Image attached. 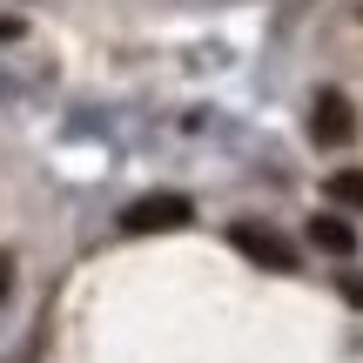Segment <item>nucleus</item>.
I'll return each instance as SVG.
<instances>
[{
	"label": "nucleus",
	"mask_w": 363,
	"mask_h": 363,
	"mask_svg": "<svg viewBox=\"0 0 363 363\" xmlns=\"http://www.w3.org/2000/svg\"><path fill=\"white\" fill-rule=\"evenodd\" d=\"M350 135H357L350 94H343V88H323V94L310 101V142H316V148H343Z\"/></svg>",
	"instance_id": "nucleus-2"
},
{
	"label": "nucleus",
	"mask_w": 363,
	"mask_h": 363,
	"mask_svg": "<svg viewBox=\"0 0 363 363\" xmlns=\"http://www.w3.org/2000/svg\"><path fill=\"white\" fill-rule=\"evenodd\" d=\"M310 242L323 249V256H350V249H357V229L343 216H310Z\"/></svg>",
	"instance_id": "nucleus-4"
},
{
	"label": "nucleus",
	"mask_w": 363,
	"mask_h": 363,
	"mask_svg": "<svg viewBox=\"0 0 363 363\" xmlns=\"http://www.w3.org/2000/svg\"><path fill=\"white\" fill-rule=\"evenodd\" d=\"M330 195H337L343 208H363V169H337L330 175Z\"/></svg>",
	"instance_id": "nucleus-5"
},
{
	"label": "nucleus",
	"mask_w": 363,
	"mask_h": 363,
	"mask_svg": "<svg viewBox=\"0 0 363 363\" xmlns=\"http://www.w3.org/2000/svg\"><path fill=\"white\" fill-rule=\"evenodd\" d=\"M229 242L242 249L249 262H269V269H296V249H289V242H283L276 229H256V222H235V229H229Z\"/></svg>",
	"instance_id": "nucleus-3"
},
{
	"label": "nucleus",
	"mask_w": 363,
	"mask_h": 363,
	"mask_svg": "<svg viewBox=\"0 0 363 363\" xmlns=\"http://www.w3.org/2000/svg\"><path fill=\"white\" fill-rule=\"evenodd\" d=\"M7 283H13V256H0V303H7Z\"/></svg>",
	"instance_id": "nucleus-6"
},
{
	"label": "nucleus",
	"mask_w": 363,
	"mask_h": 363,
	"mask_svg": "<svg viewBox=\"0 0 363 363\" xmlns=\"http://www.w3.org/2000/svg\"><path fill=\"white\" fill-rule=\"evenodd\" d=\"M182 222H195L189 195H142V202L121 208V229L128 235H162V229H182Z\"/></svg>",
	"instance_id": "nucleus-1"
},
{
	"label": "nucleus",
	"mask_w": 363,
	"mask_h": 363,
	"mask_svg": "<svg viewBox=\"0 0 363 363\" xmlns=\"http://www.w3.org/2000/svg\"><path fill=\"white\" fill-rule=\"evenodd\" d=\"M13 34H21V21H0V40H13Z\"/></svg>",
	"instance_id": "nucleus-7"
}]
</instances>
